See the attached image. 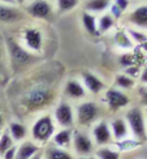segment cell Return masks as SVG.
I'll list each match as a JSON object with an SVG mask.
<instances>
[{"label": "cell", "mask_w": 147, "mask_h": 159, "mask_svg": "<svg viewBox=\"0 0 147 159\" xmlns=\"http://www.w3.org/2000/svg\"><path fill=\"white\" fill-rule=\"evenodd\" d=\"M115 18H113L109 13H104L99 18H98V31L99 34H105V33H108L113 26H115Z\"/></svg>", "instance_id": "obj_24"}, {"label": "cell", "mask_w": 147, "mask_h": 159, "mask_svg": "<svg viewBox=\"0 0 147 159\" xmlns=\"http://www.w3.org/2000/svg\"><path fill=\"white\" fill-rule=\"evenodd\" d=\"M74 117L77 128H91L96 121L102 120V107L95 101L85 99L76 106Z\"/></svg>", "instance_id": "obj_3"}, {"label": "cell", "mask_w": 147, "mask_h": 159, "mask_svg": "<svg viewBox=\"0 0 147 159\" xmlns=\"http://www.w3.org/2000/svg\"><path fill=\"white\" fill-rule=\"evenodd\" d=\"M0 3H3L5 5H16L15 0H0Z\"/></svg>", "instance_id": "obj_39"}, {"label": "cell", "mask_w": 147, "mask_h": 159, "mask_svg": "<svg viewBox=\"0 0 147 159\" xmlns=\"http://www.w3.org/2000/svg\"><path fill=\"white\" fill-rule=\"evenodd\" d=\"M8 50H9L12 64H13V67H16V68L28 67L35 59L31 52H29L25 47H22L15 39H8Z\"/></svg>", "instance_id": "obj_8"}, {"label": "cell", "mask_w": 147, "mask_h": 159, "mask_svg": "<svg viewBox=\"0 0 147 159\" xmlns=\"http://www.w3.org/2000/svg\"><path fill=\"white\" fill-rule=\"evenodd\" d=\"M94 155L98 159H121V154L116 149H112L111 146L96 148Z\"/></svg>", "instance_id": "obj_25"}, {"label": "cell", "mask_w": 147, "mask_h": 159, "mask_svg": "<svg viewBox=\"0 0 147 159\" xmlns=\"http://www.w3.org/2000/svg\"><path fill=\"white\" fill-rule=\"evenodd\" d=\"M81 22L83 29L89 33L92 37H100L99 31H98V17L96 15H92L89 12H82L81 15Z\"/></svg>", "instance_id": "obj_21"}, {"label": "cell", "mask_w": 147, "mask_h": 159, "mask_svg": "<svg viewBox=\"0 0 147 159\" xmlns=\"http://www.w3.org/2000/svg\"><path fill=\"white\" fill-rule=\"evenodd\" d=\"M124 119L130 132V136L134 137V140L138 142L147 141V121L146 115L142 107L133 106L126 110Z\"/></svg>", "instance_id": "obj_4"}, {"label": "cell", "mask_w": 147, "mask_h": 159, "mask_svg": "<svg viewBox=\"0 0 147 159\" xmlns=\"http://www.w3.org/2000/svg\"><path fill=\"white\" fill-rule=\"evenodd\" d=\"M15 2H16V5H22L26 3V0H15Z\"/></svg>", "instance_id": "obj_41"}, {"label": "cell", "mask_w": 147, "mask_h": 159, "mask_svg": "<svg viewBox=\"0 0 147 159\" xmlns=\"http://www.w3.org/2000/svg\"><path fill=\"white\" fill-rule=\"evenodd\" d=\"M136 85H137V80L126 76L125 73H118L115 77V88L122 91L133 90L136 88Z\"/></svg>", "instance_id": "obj_23"}, {"label": "cell", "mask_w": 147, "mask_h": 159, "mask_svg": "<svg viewBox=\"0 0 147 159\" xmlns=\"http://www.w3.org/2000/svg\"><path fill=\"white\" fill-rule=\"evenodd\" d=\"M146 121H147V117H146Z\"/></svg>", "instance_id": "obj_42"}, {"label": "cell", "mask_w": 147, "mask_h": 159, "mask_svg": "<svg viewBox=\"0 0 147 159\" xmlns=\"http://www.w3.org/2000/svg\"><path fill=\"white\" fill-rule=\"evenodd\" d=\"M0 134H2V132H0Z\"/></svg>", "instance_id": "obj_43"}, {"label": "cell", "mask_w": 147, "mask_h": 159, "mask_svg": "<svg viewBox=\"0 0 147 159\" xmlns=\"http://www.w3.org/2000/svg\"><path fill=\"white\" fill-rule=\"evenodd\" d=\"M22 18L24 13L16 8V5L0 4V22H17Z\"/></svg>", "instance_id": "obj_20"}, {"label": "cell", "mask_w": 147, "mask_h": 159, "mask_svg": "<svg viewBox=\"0 0 147 159\" xmlns=\"http://www.w3.org/2000/svg\"><path fill=\"white\" fill-rule=\"evenodd\" d=\"M73 129L74 128H59L56 129L52 140L50 143L55 145L57 148L72 150V142H73Z\"/></svg>", "instance_id": "obj_16"}, {"label": "cell", "mask_w": 147, "mask_h": 159, "mask_svg": "<svg viewBox=\"0 0 147 159\" xmlns=\"http://www.w3.org/2000/svg\"><path fill=\"white\" fill-rule=\"evenodd\" d=\"M103 102L105 104V107L111 112H117L122 108L129 107L131 99L129 94H126L122 90L116 89V88H108L104 91Z\"/></svg>", "instance_id": "obj_7"}, {"label": "cell", "mask_w": 147, "mask_h": 159, "mask_svg": "<svg viewBox=\"0 0 147 159\" xmlns=\"http://www.w3.org/2000/svg\"><path fill=\"white\" fill-rule=\"evenodd\" d=\"M53 99V90L50 85L38 82L25 91L21 98L22 106L29 111H41L46 108Z\"/></svg>", "instance_id": "obj_1"}, {"label": "cell", "mask_w": 147, "mask_h": 159, "mask_svg": "<svg viewBox=\"0 0 147 159\" xmlns=\"http://www.w3.org/2000/svg\"><path fill=\"white\" fill-rule=\"evenodd\" d=\"M53 121L59 128H74L76 117L74 108L68 101H60L53 110Z\"/></svg>", "instance_id": "obj_6"}, {"label": "cell", "mask_w": 147, "mask_h": 159, "mask_svg": "<svg viewBox=\"0 0 147 159\" xmlns=\"http://www.w3.org/2000/svg\"><path fill=\"white\" fill-rule=\"evenodd\" d=\"M30 159H43V149L39 151V153H37L35 155H33Z\"/></svg>", "instance_id": "obj_38"}, {"label": "cell", "mask_w": 147, "mask_h": 159, "mask_svg": "<svg viewBox=\"0 0 147 159\" xmlns=\"http://www.w3.org/2000/svg\"><path fill=\"white\" fill-rule=\"evenodd\" d=\"M81 0H56V8L60 15L68 13L73 9H76Z\"/></svg>", "instance_id": "obj_27"}, {"label": "cell", "mask_w": 147, "mask_h": 159, "mask_svg": "<svg viewBox=\"0 0 147 159\" xmlns=\"http://www.w3.org/2000/svg\"><path fill=\"white\" fill-rule=\"evenodd\" d=\"M24 44L29 52H39L42 51L43 35L41 30L35 28H29L24 31Z\"/></svg>", "instance_id": "obj_14"}, {"label": "cell", "mask_w": 147, "mask_h": 159, "mask_svg": "<svg viewBox=\"0 0 147 159\" xmlns=\"http://www.w3.org/2000/svg\"><path fill=\"white\" fill-rule=\"evenodd\" d=\"M81 82L85 86L86 91L92 95H98L100 93L107 90V86L103 80L98 75L92 73V72H89V70H85L81 73Z\"/></svg>", "instance_id": "obj_10"}, {"label": "cell", "mask_w": 147, "mask_h": 159, "mask_svg": "<svg viewBox=\"0 0 147 159\" xmlns=\"http://www.w3.org/2000/svg\"><path fill=\"white\" fill-rule=\"evenodd\" d=\"M120 64H121L124 68L133 67V65H136V64H134V56L130 55V54H124V55H121V57H120Z\"/></svg>", "instance_id": "obj_30"}, {"label": "cell", "mask_w": 147, "mask_h": 159, "mask_svg": "<svg viewBox=\"0 0 147 159\" xmlns=\"http://www.w3.org/2000/svg\"><path fill=\"white\" fill-rule=\"evenodd\" d=\"M7 130H8V133L11 134L12 140L15 141V143H21L22 141L28 140V136H29V129L28 127L21 123V121H9L8 124H7Z\"/></svg>", "instance_id": "obj_17"}, {"label": "cell", "mask_w": 147, "mask_h": 159, "mask_svg": "<svg viewBox=\"0 0 147 159\" xmlns=\"http://www.w3.org/2000/svg\"><path fill=\"white\" fill-rule=\"evenodd\" d=\"M0 112H2V110H0Z\"/></svg>", "instance_id": "obj_44"}, {"label": "cell", "mask_w": 147, "mask_h": 159, "mask_svg": "<svg viewBox=\"0 0 147 159\" xmlns=\"http://www.w3.org/2000/svg\"><path fill=\"white\" fill-rule=\"evenodd\" d=\"M0 159H2V158H0Z\"/></svg>", "instance_id": "obj_45"}, {"label": "cell", "mask_w": 147, "mask_h": 159, "mask_svg": "<svg viewBox=\"0 0 147 159\" xmlns=\"http://www.w3.org/2000/svg\"><path fill=\"white\" fill-rule=\"evenodd\" d=\"M138 95H139V102L143 107H147V86L141 85L138 89Z\"/></svg>", "instance_id": "obj_31"}, {"label": "cell", "mask_w": 147, "mask_h": 159, "mask_svg": "<svg viewBox=\"0 0 147 159\" xmlns=\"http://www.w3.org/2000/svg\"><path fill=\"white\" fill-rule=\"evenodd\" d=\"M26 12L37 20H48L52 16V5L48 0H33L26 7Z\"/></svg>", "instance_id": "obj_12"}, {"label": "cell", "mask_w": 147, "mask_h": 159, "mask_svg": "<svg viewBox=\"0 0 147 159\" xmlns=\"http://www.w3.org/2000/svg\"><path fill=\"white\" fill-rule=\"evenodd\" d=\"M43 148L37 145L31 140H25L21 143H17V151H16V159H30L33 155L39 153Z\"/></svg>", "instance_id": "obj_19"}, {"label": "cell", "mask_w": 147, "mask_h": 159, "mask_svg": "<svg viewBox=\"0 0 147 159\" xmlns=\"http://www.w3.org/2000/svg\"><path fill=\"white\" fill-rule=\"evenodd\" d=\"M43 159H77L72 150L57 148L55 145L48 143L43 148Z\"/></svg>", "instance_id": "obj_18"}, {"label": "cell", "mask_w": 147, "mask_h": 159, "mask_svg": "<svg viewBox=\"0 0 147 159\" xmlns=\"http://www.w3.org/2000/svg\"><path fill=\"white\" fill-rule=\"evenodd\" d=\"M126 31H128V34H129V37L131 38V41H133V42L143 43V42L147 41V37L143 34V33L138 31V30H136V29H128Z\"/></svg>", "instance_id": "obj_29"}, {"label": "cell", "mask_w": 147, "mask_h": 159, "mask_svg": "<svg viewBox=\"0 0 147 159\" xmlns=\"http://www.w3.org/2000/svg\"><path fill=\"white\" fill-rule=\"evenodd\" d=\"M139 82H141V85H146L147 86V65H145L143 69H141V73H139Z\"/></svg>", "instance_id": "obj_36"}, {"label": "cell", "mask_w": 147, "mask_h": 159, "mask_svg": "<svg viewBox=\"0 0 147 159\" xmlns=\"http://www.w3.org/2000/svg\"><path fill=\"white\" fill-rule=\"evenodd\" d=\"M128 22L136 29H147V4L136 7L128 15Z\"/></svg>", "instance_id": "obj_15"}, {"label": "cell", "mask_w": 147, "mask_h": 159, "mask_svg": "<svg viewBox=\"0 0 147 159\" xmlns=\"http://www.w3.org/2000/svg\"><path fill=\"white\" fill-rule=\"evenodd\" d=\"M113 4H115L117 8H120L122 12H125L126 9L129 8V5H130V0H115L113 2Z\"/></svg>", "instance_id": "obj_34"}, {"label": "cell", "mask_w": 147, "mask_h": 159, "mask_svg": "<svg viewBox=\"0 0 147 159\" xmlns=\"http://www.w3.org/2000/svg\"><path fill=\"white\" fill-rule=\"evenodd\" d=\"M77 159H98L95 155H90V157H81V158H77Z\"/></svg>", "instance_id": "obj_40"}, {"label": "cell", "mask_w": 147, "mask_h": 159, "mask_svg": "<svg viewBox=\"0 0 147 159\" xmlns=\"http://www.w3.org/2000/svg\"><path fill=\"white\" fill-rule=\"evenodd\" d=\"M124 73L126 76H129L131 78L137 80L139 77V73H141V69H139V67H137V65H133V67H129V68H125Z\"/></svg>", "instance_id": "obj_32"}, {"label": "cell", "mask_w": 147, "mask_h": 159, "mask_svg": "<svg viewBox=\"0 0 147 159\" xmlns=\"http://www.w3.org/2000/svg\"><path fill=\"white\" fill-rule=\"evenodd\" d=\"M109 15L113 17V18H115V21H118V20L120 18H121L122 17V15H124V12L121 11V9H120V8H117V7L115 5V4H111V7H109Z\"/></svg>", "instance_id": "obj_33"}, {"label": "cell", "mask_w": 147, "mask_h": 159, "mask_svg": "<svg viewBox=\"0 0 147 159\" xmlns=\"http://www.w3.org/2000/svg\"><path fill=\"white\" fill-rule=\"evenodd\" d=\"M15 141L12 140L11 134L8 133V130L4 129L2 132V134H0V158L3 157V154L5 153V151H8L11 148L15 146Z\"/></svg>", "instance_id": "obj_28"}, {"label": "cell", "mask_w": 147, "mask_h": 159, "mask_svg": "<svg viewBox=\"0 0 147 159\" xmlns=\"http://www.w3.org/2000/svg\"><path fill=\"white\" fill-rule=\"evenodd\" d=\"M64 95L68 98L69 101H78L82 102L87 97V91H86L85 86L82 85L81 80L77 78H69L64 85Z\"/></svg>", "instance_id": "obj_11"}, {"label": "cell", "mask_w": 147, "mask_h": 159, "mask_svg": "<svg viewBox=\"0 0 147 159\" xmlns=\"http://www.w3.org/2000/svg\"><path fill=\"white\" fill-rule=\"evenodd\" d=\"M56 129H57V127H56L55 121H53L52 115L42 114L31 124L29 134L31 137V141H34L41 148H44L46 145H48L51 142Z\"/></svg>", "instance_id": "obj_2"}, {"label": "cell", "mask_w": 147, "mask_h": 159, "mask_svg": "<svg viewBox=\"0 0 147 159\" xmlns=\"http://www.w3.org/2000/svg\"><path fill=\"white\" fill-rule=\"evenodd\" d=\"M115 43L118 46V47H121L124 50H130V48H133V46H134V42L131 41V38L129 37L126 30H120L116 33L115 34Z\"/></svg>", "instance_id": "obj_26"}, {"label": "cell", "mask_w": 147, "mask_h": 159, "mask_svg": "<svg viewBox=\"0 0 147 159\" xmlns=\"http://www.w3.org/2000/svg\"><path fill=\"white\" fill-rule=\"evenodd\" d=\"M90 136L94 141L96 148H103V146H109L113 142L109 123L102 119V120L96 121L92 127L90 128Z\"/></svg>", "instance_id": "obj_9"}, {"label": "cell", "mask_w": 147, "mask_h": 159, "mask_svg": "<svg viewBox=\"0 0 147 159\" xmlns=\"http://www.w3.org/2000/svg\"><path fill=\"white\" fill-rule=\"evenodd\" d=\"M111 4H112V0H85L83 9L85 12L96 15V13L107 12L109 9Z\"/></svg>", "instance_id": "obj_22"}, {"label": "cell", "mask_w": 147, "mask_h": 159, "mask_svg": "<svg viewBox=\"0 0 147 159\" xmlns=\"http://www.w3.org/2000/svg\"><path fill=\"white\" fill-rule=\"evenodd\" d=\"M95 143L90 136V132L82 128L73 129V142H72V151L77 158L81 157H90L95 153Z\"/></svg>", "instance_id": "obj_5"}, {"label": "cell", "mask_w": 147, "mask_h": 159, "mask_svg": "<svg viewBox=\"0 0 147 159\" xmlns=\"http://www.w3.org/2000/svg\"><path fill=\"white\" fill-rule=\"evenodd\" d=\"M108 123H109L113 142H122L130 137V132H129L128 124H126L124 116L113 117Z\"/></svg>", "instance_id": "obj_13"}, {"label": "cell", "mask_w": 147, "mask_h": 159, "mask_svg": "<svg viewBox=\"0 0 147 159\" xmlns=\"http://www.w3.org/2000/svg\"><path fill=\"white\" fill-rule=\"evenodd\" d=\"M16 151H17V145L11 148L8 151H5L2 157V159H16Z\"/></svg>", "instance_id": "obj_35"}, {"label": "cell", "mask_w": 147, "mask_h": 159, "mask_svg": "<svg viewBox=\"0 0 147 159\" xmlns=\"http://www.w3.org/2000/svg\"><path fill=\"white\" fill-rule=\"evenodd\" d=\"M7 119H5V115L3 112H0V132H3L5 128H7Z\"/></svg>", "instance_id": "obj_37"}]
</instances>
